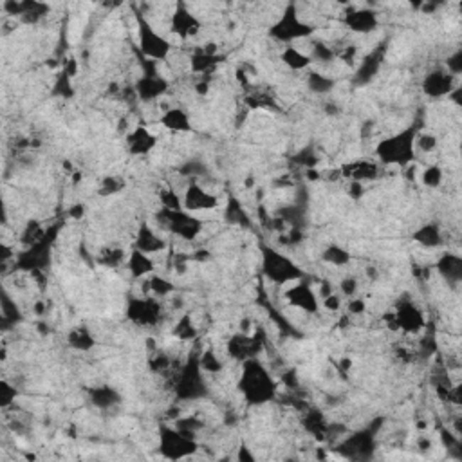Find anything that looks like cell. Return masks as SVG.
Segmentation results:
<instances>
[{"instance_id":"obj_24","label":"cell","mask_w":462,"mask_h":462,"mask_svg":"<svg viewBox=\"0 0 462 462\" xmlns=\"http://www.w3.org/2000/svg\"><path fill=\"white\" fill-rule=\"evenodd\" d=\"M76 69L78 63L75 58H71L67 62V65L63 67L60 75L56 76L55 83H53V96L60 100H72L75 98V85H72V78L76 76Z\"/></svg>"},{"instance_id":"obj_17","label":"cell","mask_w":462,"mask_h":462,"mask_svg":"<svg viewBox=\"0 0 462 462\" xmlns=\"http://www.w3.org/2000/svg\"><path fill=\"white\" fill-rule=\"evenodd\" d=\"M457 87V78L446 71V67H437L426 72L421 82V90L423 95L431 100L448 98L451 95V90Z\"/></svg>"},{"instance_id":"obj_48","label":"cell","mask_w":462,"mask_h":462,"mask_svg":"<svg viewBox=\"0 0 462 462\" xmlns=\"http://www.w3.org/2000/svg\"><path fill=\"white\" fill-rule=\"evenodd\" d=\"M16 399V388L15 385L9 383L8 380H2L0 383V407L9 408Z\"/></svg>"},{"instance_id":"obj_35","label":"cell","mask_w":462,"mask_h":462,"mask_svg":"<svg viewBox=\"0 0 462 462\" xmlns=\"http://www.w3.org/2000/svg\"><path fill=\"white\" fill-rule=\"evenodd\" d=\"M0 311H2V329L4 331L15 327L16 323H20L22 318H24L20 307L16 306V302L9 296V293L6 289L2 291V303H0Z\"/></svg>"},{"instance_id":"obj_44","label":"cell","mask_w":462,"mask_h":462,"mask_svg":"<svg viewBox=\"0 0 462 462\" xmlns=\"http://www.w3.org/2000/svg\"><path fill=\"white\" fill-rule=\"evenodd\" d=\"M125 188V181L119 176H105L102 181H100V195L110 197L119 193Z\"/></svg>"},{"instance_id":"obj_34","label":"cell","mask_w":462,"mask_h":462,"mask_svg":"<svg viewBox=\"0 0 462 462\" xmlns=\"http://www.w3.org/2000/svg\"><path fill=\"white\" fill-rule=\"evenodd\" d=\"M67 343L72 350H78V353H87V350L95 349L96 338L92 336V333L89 331V327L78 326L75 329L69 331L67 334Z\"/></svg>"},{"instance_id":"obj_43","label":"cell","mask_w":462,"mask_h":462,"mask_svg":"<svg viewBox=\"0 0 462 462\" xmlns=\"http://www.w3.org/2000/svg\"><path fill=\"white\" fill-rule=\"evenodd\" d=\"M318 161H320V156H318L316 149L313 145L303 146V149H300L293 156V163H296L298 166H302L306 170L314 168L318 165Z\"/></svg>"},{"instance_id":"obj_29","label":"cell","mask_w":462,"mask_h":462,"mask_svg":"<svg viewBox=\"0 0 462 462\" xmlns=\"http://www.w3.org/2000/svg\"><path fill=\"white\" fill-rule=\"evenodd\" d=\"M159 123L165 127L170 132H190L192 130V119H190L188 112L181 107H172L161 116Z\"/></svg>"},{"instance_id":"obj_56","label":"cell","mask_w":462,"mask_h":462,"mask_svg":"<svg viewBox=\"0 0 462 462\" xmlns=\"http://www.w3.org/2000/svg\"><path fill=\"white\" fill-rule=\"evenodd\" d=\"M349 193L354 197V199H360V197H363V184L356 183V181H350Z\"/></svg>"},{"instance_id":"obj_39","label":"cell","mask_w":462,"mask_h":462,"mask_svg":"<svg viewBox=\"0 0 462 462\" xmlns=\"http://www.w3.org/2000/svg\"><path fill=\"white\" fill-rule=\"evenodd\" d=\"M199 360L206 376H219L224 370V361L217 356L213 349H206L204 353H199Z\"/></svg>"},{"instance_id":"obj_15","label":"cell","mask_w":462,"mask_h":462,"mask_svg":"<svg viewBox=\"0 0 462 462\" xmlns=\"http://www.w3.org/2000/svg\"><path fill=\"white\" fill-rule=\"evenodd\" d=\"M289 289L286 291V302L294 309L302 311L307 314H316L320 311V298L314 287L307 282L306 279L298 280V282L289 284Z\"/></svg>"},{"instance_id":"obj_41","label":"cell","mask_w":462,"mask_h":462,"mask_svg":"<svg viewBox=\"0 0 462 462\" xmlns=\"http://www.w3.org/2000/svg\"><path fill=\"white\" fill-rule=\"evenodd\" d=\"M146 284H149V291L156 298H165L176 291V286H173L168 279L161 276V274H152V276H149Z\"/></svg>"},{"instance_id":"obj_13","label":"cell","mask_w":462,"mask_h":462,"mask_svg":"<svg viewBox=\"0 0 462 462\" xmlns=\"http://www.w3.org/2000/svg\"><path fill=\"white\" fill-rule=\"evenodd\" d=\"M127 316L137 327H156L163 316V306L156 296L130 298L127 303Z\"/></svg>"},{"instance_id":"obj_4","label":"cell","mask_w":462,"mask_h":462,"mask_svg":"<svg viewBox=\"0 0 462 462\" xmlns=\"http://www.w3.org/2000/svg\"><path fill=\"white\" fill-rule=\"evenodd\" d=\"M260 271L266 280L274 286H289L306 279V273L293 259L269 244L260 246Z\"/></svg>"},{"instance_id":"obj_6","label":"cell","mask_w":462,"mask_h":462,"mask_svg":"<svg viewBox=\"0 0 462 462\" xmlns=\"http://www.w3.org/2000/svg\"><path fill=\"white\" fill-rule=\"evenodd\" d=\"M56 235H58V226H53L49 230L43 231V235L40 237L36 242L29 244L22 253L15 259L13 267L16 271H24V273L40 274L43 269H48L51 264L53 255V244H55Z\"/></svg>"},{"instance_id":"obj_32","label":"cell","mask_w":462,"mask_h":462,"mask_svg":"<svg viewBox=\"0 0 462 462\" xmlns=\"http://www.w3.org/2000/svg\"><path fill=\"white\" fill-rule=\"evenodd\" d=\"M280 60H282L284 65L289 67L291 71H309L311 65H313L309 53L300 51L294 45H287L280 55Z\"/></svg>"},{"instance_id":"obj_45","label":"cell","mask_w":462,"mask_h":462,"mask_svg":"<svg viewBox=\"0 0 462 462\" xmlns=\"http://www.w3.org/2000/svg\"><path fill=\"white\" fill-rule=\"evenodd\" d=\"M443 179H444V172L439 165L428 166V168L423 172V176H421V181H423V184L426 186V188H439V186L443 184Z\"/></svg>"},{"instance_id":"obj_9","label":"cell","mask_w":462,"mask_h":462,"mask_svg":"<svg viewBox=\"0 0 462 462\" xmlns=\"http://www.w3.org/2000/svg\"><path fill=\"white\" fill-rule=\"evenodd\" d=\"M157 217H159L161 227H165L168 233H172L177 239L184 240V242H193V240H197L204 230L203 219H199L195 213L186 212L184 208H181V210H166V208H161V212L157 213Z\"/></svg>"},{"instance_id":"obj_2","label":"cell","mask_w":462,"mask_h":462,"mask_svg":"<svg viewBox=\"0 0 462 462\" xmlns=\"http://www.w3.org/2000/svg\"><path fill=\"white\" fill-rule=\"evenodd\" d=\"M173 396L179 403H195L206 399L210 394L206 372L200 367L199 353H192L186 361L173 372L172 380Z\"/></svg>"},{"instance_id":"obj_3","label":"cell","mask_w":462,"mask_h":462,"mask_svg":"<svg viewBox=\"0 0 462 462\" xmlns=\"http://www.w3.org/2000/svg\"><path fill=\"white\" fill-rule=\"evenodd\" d=\"M419 130L415 127H408V129L399 130V132L392 134V136L385 137L376 145L377 163L385 166H408L415 161V137H417Z\"/></svg>"},{"instance_id":"obj_40","label":"cell","mask_w":462,"mask_h":462,"mask_svg":"<svg viewBox=\"0 0 462 462\" xmlns=\"http://www.w3.org/2000/svg\"><path fill=\"white\" fill-rule=\"evenodd\" d=\"M98 262L102 264V266H107V267H118V266H122V264H127V255L122 247L107 246L100 251Z\"/></svg>"},{"instance_id":"obj_37","label":"cell","mask_w":462,"mask_h":462,"mask_svg":"<svg viewBox=\"0 0 462 462\" xmlns=\"http://www.w3.org/2000/svg\"><path fill=\"white\" fill-rule=\"evenodd\" d=\"M321 260L326 264H331L333 267H343L353 260L349 249H345L340 244H329L326 249L321 251Z\"/></svg>"},{"instance_id":"obj_31","label":"cell","mask_w":462,"mask_h":462,"mask_svg":"<svg viewBox=\"0 0 462 462\" xmlns=\"http://www.w3.org/2000/svg\"><path fill=\"white\" fill-rule=\"evenodd\" d=\"M224 219H226V222L230 224V226H237V227H249L251 226L249 213L246 212L244 204L233 195L227 199L226 208H224Z\"/></svg>"},{"instance_id":"obj_46","label":"cell","mask_w":462,"mask_h":462,"mask_svg":"<svg viewBox=\"0 0 462 462\" xmlns=\"http://www.w3.org/2000/svg\"><path fill=\"white\" fill-rule=\"evenodd\" d=\"M161 199V208H166V210H181L183 208V197L177 195L173 192V188H165L159 192Z\"/></svg>"},{"instance_id":"obj_28","label":"cell","mask_w":462,"mask_h":462,"mask_svg":"<svg viewBox=\"0 0 462 462\" xmlns=\"http://www.w3.org/2000/svg\"><path fill=\"white\" fill-rule=\"evenodd\" d=\"M222 62V56L217 55V51L208 48H199L190 56V69L197 75H206L212 72L219 63Z\"/></svg>"},{"instance_id":"obj_38","label":"cell","mask_w":462,"mask_h":462,"mask_svg":"<svg viewBox=\"0 0 462 462\" xmlns=\"http://www.w3.org/2000/svg\"><path fill=\"white\" fill-rule=\"evenodd\" d=\"M172 334L179 341H193L199 333H197V327L195 323H193V318L190 316V314H183V316L176 321Z\"/></svg>"},{"instance_id":"obj_36","label":"cell","mask_w":462,"mask_h":462,"mask_svg":"<svg viewBox=\"0 0 462 462\" xmlns=\"http://www.w3.org/2000/svg\"><path fill=\"white\" fill-rule=\"evenodd\" d=\"M306 85H307V89L313 92V95L326 96L334 89L336 82H334V78H331V76L323 75V72H320V71H309L307 72Z\"/></svg>"},{"instance_id":"obj_57","label":"cell","mask_w":462,"mask_h":462,"mask_svg":"<svg viewBox=\"0 0 462 462\" xmlns=\"http://www.w3.org/2000/svg\"><path fill=\"white\" fill-rule=\"evenodd\" d=\"M83 213H85V206H83V204H76V206L71 208L69 215H71L72 219H82Z\"/></svg>"},{"instance_id":"obj_49","label":"cell","mask_w":462,"mask_h":462,"mask_svg":"<svg viewBox=\"0 0 462 462\" xmlns=\"http://www.w3.org/2000/svg\"><path fill=\"white\" fill-rule=\"evenodd\" d=\"M181 173L186 177H192V179H197L200 176H206L208 173V166L204 165L203 161H188V163H184L183 168H181Z\"/></svg>"},{"instance_id":"obj_47","label":"cell","mask_w":462,"mask_h":462,"mask_svg":"<svg viewBox=\"0 0 462 462\" xmlns=\"http://www.w3.org/2000/svg\"><path fill=\"white\" fill-rule=\"evenodd\" d=\"M437 136H434V134L417 132V137H415V150L430 154L437 149Z\"/></svg>"},{"instance_id":"obj_12","label":"cell","mask_w":462,"mask_h":462,"mask_svg":"<svg viewBox=\"0 0 462 462\" xmlns=\"http://www.w3.org/2000/svg\"><path fill=\"white\" fill-rule=\"evenodd\" d=\"M264 347H266V333L260 329L253 331V333H242V331H239V333L231 334L226 343L227 356L231 360L239 361V363L249 360H259Z\"/></svg>"},{"instance_id":"obj_19","label":"cell","mask_w":462,"mask_h":462,"mask_svg":"<svg viewBox=\"0 0 462 462\" xmlns=\"http://www.w3.org/2000/svg\"><path fill=\"white\" fill-rule=\"evenodd\" d=\"M343 24L349 31L358 35H370L380 26V16L370 8H353L347 9L343 15Z\"/></svg>"},{"instance_id":"obj_8","label":"cell","mask_w":462,"mask_h":462,"mask_svg":"<svg viewBox=\"0 0 462 462\" xmlns=\"http://www.w3.org/2000/svg\"><path fill=\"white\" fill-rule=\"evenodd\" d=\"M137 26V51L145 58L154 62H165L172 53V42L145 16V13L136 11Z\"/></svg>"},{"instance_id":"obj_14","label":"cell","mask_w":462,"mask_h":462,"mask_svg":"<svg viewBox=\"0 0 462 462\" xmlns=\"http://www.w3.org/2000/svg\"><path fill=\"white\" fill-rule=\"evenodd\" d=\"M170 29L177 38L188 40L203 31V22L184 2H177L170 18Z\"/></svg>"},{"instance_id":"obj_52","label":"cell","mask_w":462,"mask_h":462,"mask_svg":"<svg viewBox=\"0 0 462 462\" xmlns=\"http://www.w3.org/2000/svg\"><path fill=\"white\" fill-rule=\"evenodd\" d=\"M435 350H437V341H435V338L431 336V334H426V336L421 338L419 341V353L423 354V358H431L435 354Z\"/></svg>"},{"instance_id":"obj_11","label":"cell","mask_w":462,"mask_h":462,"mask_svg":"<svg viewBox=\"0 0 462 462\" xmlns=\"http://www.w3.org/2000/svg\"><path fill=\"white\" fill-rule=\"evenodd\" d=\"M199 450V443L192 435L184 434L177 426H163L159 428V453L168 461H183V458L192 457Z\"/></svg>"},{"instance_id":"obj_50","label":"cell","mask_w":462,"mask_h":462,"mask_svg":"<svg viewBox=\"0 0 462 462\" xmlns=\"http://www.w3.org/2000/svg\"><path fill=\"white\" fill-rule=\"evenodd\" d=\"M358 289H360V280H358L356 276H345V279H341L340 282L341 296H345L347 300H349V298H354L356 296Z\"/></svg>"},{"instance_id":"obj_54","label":"cell","mask_w":462,"mask_h":462,"mask_svg":"<svg viewBox=\"0 0 462 462\" xmlns=\"http://www.w3.org/2000/svg\"><path fill=\"white\" fill-rule=\"evenodd\" d=\"M321 306H323V309L331 311V313H336V311H340L341 306H343V302H341V294L338 293L329 294V296L321 300Z\"/></svg>"},{"instance_id":"obj_23","label":"cell","mask_w":462,"mask_h":462,"mask_svg":"<svg viewBox=\"0 0 462 462\" xmlns=\"http://www.w3.org/2000/svg\"><path fill=\"white\" fill-rule=\"evenodd\" d=\"M341 172H343V177H349L350 181L363 184L365 181H372L380 176V163L370 159H356L349 165H345Z\"/></svg>"},{"instance_id":"obj_1","label":"cell","mask_w":462,"mask_h":462,"mask_svg":"<svg viewBox=\"0 0 462 462\" xmlns=\"http://www.w3.org/2000/svg\"><path fill=\"white\" fill-rule=\"evenodd\" d=\"M240 370L237 390L249 407H266L273 403L279 394V383L269 368L259 360L244 361Z\"/></svg>"},{"instance_id":"obj_42","label":"cell","mask_w":462,"mask_h":462,"mask_svg":"<svg viewBox=\"0 0 462 462\" xmlns=\"http://www.w3.org/2000/svg\"><path fill=\"white\" fill-rule=\"evenodd\" d=\"M309 56L313 60V63H331L336 58V51L327 42H320L318 40V42H313V45H311Z\"/></svg>"},{"instance_id":"obj_20","label":"cell","mask_w":462,"mask_h":462,"mask_svg":"<svg viewBox=\"0 0 462 462\" xmlns=\"http://www.w3.org/2000/svg\"><path fill=\"white\" fill-rule=\"evenodd\" d=\"M387 56V43H380L376 49L368 53L365 58H361L360 65H358L356 72H354V85H367L372 82L381 71V65Z\"/></svg>"},{"instance_id":"obj_26","label":"cell","mask_w":462,"mask_h":462,"mask_svg":"<svg viewBox=\"0 0 462 462\" xmlns=\"http://www.w3.org/2000/svg\"><path fill=\"white\" fill-rule=\"evenodd\" d=\"M127 267H129V273L132 274V279H149L156 271L152 255H146V253L134 249V247L130 251V255L127 257Z\"/></svg>"},{"instance_id":"obj_53","label":"cell","mask_w":462,"mask_h":462,"mask_svg":"<svg viewBox=\"0 0 462 462\" xmlns=\"http://www.w3.org/2000/svg\"><path fill=\"white\" fill-rule=\"evenodd\" d=\"M347 311H349V314H353V316H361V314L367 311V303H365L363 298H349V302H347Z\"/></svg>"},{"instance_id":"obj_51","label":"cell","mask_w":462,"mask_h":462,"mask_svg":"<svg viewBox=\"0 0 462 462\" xmlns=\"http://www.w3.org/2000/svg\"><path fill=\"white\" fill-rule=\"evenodd\" d=\"M446 71L450 72V75H453L455 78H457L458 75L462 72V51L461 49H457L455 53H451L450 56H448L446 60Z\"/></svg>"},{"instance_id":"obj_33","label":"cell","mask_w":462,"mask_h":462,"mask_svg":"<svg viewBox=\"0 0 462 462\" xmlns=\"http://www.w3.org/2000/svg\"><path fill=\"white\" fill-rule=\"evenodd\" d=\"M414 240L423 247H439L444 242L443 230L435 222L423 224L419 230L414 231Z\"/></svg>"},{"instance_id":"obj_16","label":"cell","mask_w":462,"mask_h":462,"mask_svg":"<svg viewBox=\"0 0 462 462\" xmlns=\"http://www.w3.org/2000/svg\"><path fill=\"white\" fill-rule=\"evenodd\" d=\"M392 314H394V320H396L397 331L404 334H419L426 327L424 313L412 300H403V302L397 303Z\"/></svg>"},{"instance_id":"obj_25","label":"cell","mask_w":462,"mask_h":462,"mask_svg":"<svg viewBox=\"0 0 462 462\" xmlns=\"http://www.w3.org/2000/svg\"><path fill=\"white\" fill-rule=\"evenodd\" d=\"M435 267H437V273L446 280L448 286L457 287L462 282V259L451 251L441 255Z\"/></svg>"},{"instance_id":"obj_27","label":"cell","mask_w":462,"mask_h":462,"mask_svg":"<svg viewBox=\"0 0 462 462\" xmlns=\"http://www.w3.org/2000/svg\"><path fill=\"white\" fill-rule=\"evenodd\" d=\"M89 401L98 410H110L122 403V394L109 385H100L89 390Z\"/></svg>"},{"instance_id":"obj_10","label":"cell","mask_w":462,"mask_h":462,"mask_svg":"<svg viewBox=\"0 0 462 462\" xmlns=\"http://www.w3.org/2000/svg\"><path fill=\"white\" fill-rule=\"evenodd\" d=\"M139 60H141L143 72L137 78V82L134 83V95L143 103L156 102V100L163 98L168 92L170 83L165 76L161 75L159 69H157V63L159 62H154V60L145 58V56H141Z\"/></svg>"},{"instance_id":"obj_55","label":"cell","mask_w":462,"mask_h":462,"mask_svg":"<svg viewBox=\"0 0 462 462\" xmlns=\"http://www.w3.org/2000/svg\"><path fill=\"white\" fill-rule=\"evenodd\" d=\"M237 458H239L240 462H255V455L251 453L249 448L244 446V444L239 448V453H237Z\"/></svg>"},{"instance_id":"obj_18","label":"cell","mask_w":462,"mask_h":462,"mask_svg":"<svg viewBox=\"0 0 462 462\" xmlns=\"http://www.w3.org/2000/svg\"><path fill=\"white\" fill-rule=\"evenodd\" d=\"M183 208L190 213L212 212L219 208V197L200 186L197 181H192L183 195Z\"/></svg>"},{"instance_id":"obj_22","label":"cell","mask_w":462,"mask_h":462,"mask_svg":"<svg viewBox=\"0 0 462 462\" xmlns=\"http://www.w3.org/2000/svg\"><path fill=\"white\" fill-rule=\"evenodd\" d=\"M168 242L163 235L157 233V230H154L152 226H149L146 222H143L139 226L136 233V239H134V249H139L146 255H156V253H161V251H165Z\"/></svg>"},{"instance_id":"obj_5","label":"cell","mask_w":462,"mask_h":462,"mask_svg":"<svg viewBox=\"0 0 462 462\" xmlns=\"http://www.w3.org/2000/svg\"><path fill=\"white\" fill-rule=\"evenodd\" d=\"M377 431H380V426L372 423L353 434H345L334 450L341 458H347V461H372L377 450Z\"/></svg>"},{"instance_id":"obj_30","label":"cell","mask_w":462,"mask_h":462,"mask_svg":"<svg viewBox=\"0 0 462 462\" xmlns=\"http://www.w3.org/2000/svg\"><path fill=\"white\" fill-rule=\"evenodd\" d=\"M302 426L307 434L314 435V437H327L331 431V424L327 423V417L318 408H307L302 417Z\"/></svg>"},{"instance_id":"obj_7","label":"cell","mask_w":462,"mask_h":462,"mask_svg":"<svg viewBox=\"0 0 462 462\" xmlns=\"http://www.w3.org/2000/svg\"><path fill=\"white\" fill-rule=\"evenodd\" d=\"M314 31H316L314 26L302 18L296 6L289 4L280 13L279 18L271 24L269 36L280 43L293 45L294 42H300V40H309L314 35Z\"/></svg>"},{"instance_id":"obj_21","label":"cell","mask_w":462,"mask_h":462,"mask_svg":"<svg viewBox=\"0 0 462 462\" xmlns=\"http://www.w3.org/2000/svg\"><path fill=\"white\" fill-rule=\"evenodd\" d=\"M127 150L134 157H145L157 146V137L146 127H136L125 137Z\"/></svg>"}]
</instances>
